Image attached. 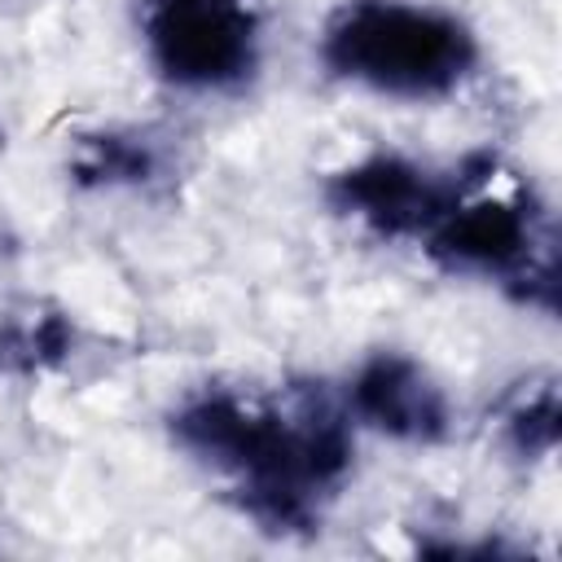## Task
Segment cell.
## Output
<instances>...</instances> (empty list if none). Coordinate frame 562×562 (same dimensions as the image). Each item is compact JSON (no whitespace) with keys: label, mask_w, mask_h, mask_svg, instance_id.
Masks as SVG:
<instances>
[{"label":"cell","mask_w":562,"mask_h":562,"mask_svg":"<svg viewBox=\"0 0 562 562\" xmlns=\"http://www.w3.org/2000/svg\"><path fill=\"white\" fill-rule=\"evenodd\" d=\"M171 426L184 448L233 470L246 483L255 514L272 522L303 518L307 496L334 483L347 465V439L329 417L290 422L233 395L193 400Z\"/></svg>","instance_id":"obj_1"},{"label":"cell","mask_w":562,"mask_h":562,"mask_svg":"<svg viewBox=\"0 0 562 562\" xmlns=\"http://www.w3.org/2000/svg\"><path fill=\"white\" fill-rule=\"evenodd\" d=\"M145 31L158 70L189 88H224L255 61V22L241 0H158Z\"/></svg>","instance_id":"obj_3"},{"label":"cell","mask_w":562,"mask_h":562,"mask_svg":"<svg viewBox=\"0 0 562 562\" xmlns=\"http://www.w3.org/2000/svg\"><path fill=\"white\" fill-rule=\"evenodd\" d=\"M435 250L465 268H514L531 259V224L514 202H457L435 224Z\"/></svg>","instance_id":"obj_6"},{"label":"cell","mask_w":562,"mask_h":562,"mask_svg":"<svg viewBox=\"0 0 562 562\" xmlns=\"http://www.w3.org/2000/svg\"><path fill=\"white\" fill-rule=\"evenodd\" d=\"M334 198H338V206L364 215L369 224H378L386 233L435 228L439 215L452 206L448 189L430 184L417 167H408L400 158H373L364 167L342 171L334 184Z\"/></svg>","instance_id":"obj_4"},{"label":"cell","mask_w":562,"mask_h":562,"mask_svg":"<svg viewBox=\"0 0 562 562\" xmlns=\"http://www.w3.org/2000/svg\"><path fill=\"white\" fill-rule=\"evenodd\" d=\"M351 404L364 422L400 439H435L448 422L443 395L426 382V373L400 356H378L360 369L351 386Z\"/></svg>","instance_id":"obj_5"},{"label":"cell","mask_w":562,"mask_h":562,"mask_svg":"<svg viewBox=\"0 0 562 562\" xmlns=\"http://www.w3.org/2000/svg\"><path fill=\"white\" fill-rule=\"evenodd\" d=\"M325 61L373 92L435 97L474 61L470 31L439 9L404 0H351L325 31Z\"/></svg>","instance_id":"obj_2"}]
</instances>
